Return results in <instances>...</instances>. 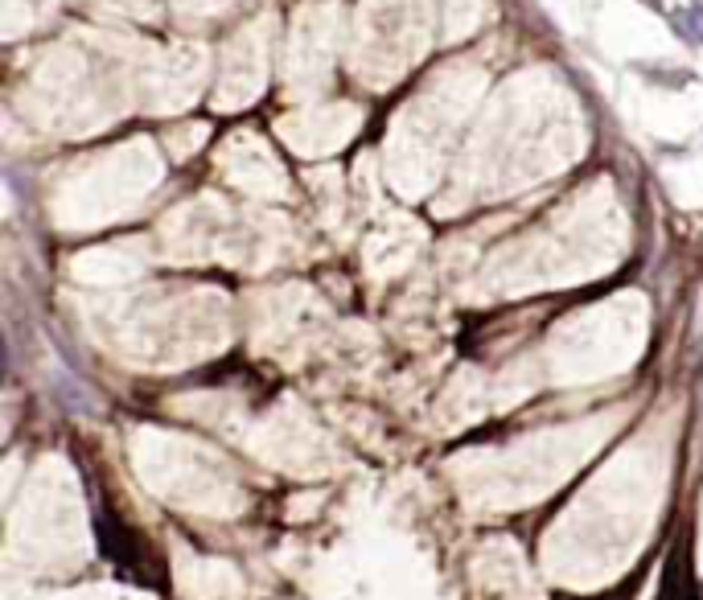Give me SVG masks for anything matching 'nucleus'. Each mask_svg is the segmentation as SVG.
Returning <instances> with one entry per match:
<instances>
[{"mask_svg":"<svg viewBox=\"0 0 703 600\" xmlns=\"http://www.w3.org/2000/svg\"><path fill=\"white\" fill-rule=\"evenodd\" d=\"M675 29H679V33H687V37H700V41H703V4L683 8V21H675Z\"/></svg>","mask_w":703,"mask_h":600,"instance_id":"1","label":"nucleus"}]
</instances>
